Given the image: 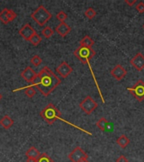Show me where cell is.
Masks as SVG:
<instances>
[{
	"mask_svg": "<svg viewBox=\"0 0 144 162\" xmlns=\"http://www.w3.org/2000/svg\"><path fill=\"white\" fill-rule=\"evenodd\" d=\"M136 10L139 12L140 14L144 13V3L143 2H140L137 4L136 6Z\"/></svg>",
	"mask_w": 144,
	"mask_h": 162,
	"instance_id": "cell-27",
	"label": "cell"
},
{
	"mask_svg": "<svg viewBox=\"0 0 144 162\" xmlns=\"http://www.w3.org/2000/svg\"><path fill=\"white\" fill-rule=\"evenodd\" d=\"M130 64L138 71H142L144 69V56L141 52H138L130 61Z\"/></svg>",
	"mask_w": 144,
	"mask_h": 162,
	"instance_id": "cell-10",
	"label": "cell"
},
{
	"mask_svg": "<svg viewBox=\"0 0 144 162\" xmlns=\"http://www.w3.org/2000/svg\"><path fill=\"white\" fill-rule=\"evenodd\" d=\"M116 143L118 144L119 146L121 147L122 149H126L127 145L130 143V139H128L126 135H121L118 139H116Z\"/></svg>",
	"mask_w": 144,
	"mask_h": 162,
	"instance_id": "cell-18",
	"label": "cell"
},
{
	"mask_svg": "<svg viewBox=\"0 0 144 162\" xmlns=\"http://www.w3.org/2000/svg\"><path fill=\"white\" fill-rule=\"evenodd\" d=\"M109 125V122L107 121V119L106 118H99V120L96 123V126L99 127V130L105 132L106 130V127Z\"/></svg>",
	"mask_w": 144,
	"mask_h": 162,
	"instance_id": "cell-19",
	"label": "cell"
},
{
	"mask_svg": "<svg viewBox=\"0 0 144 162\" xmlns=\"http://www.w3.org/2000/svg\"><path fill=\"white\" fill-rule=\"evenodd\" d=\"M62 80L55 74L49 67H44L32 82L44 96H48L60 84Z\"/></svg>",
	"mask_w": 144,
	"mask_h": 162,
	"instance_id": "cell-1",
	"label": "cell"
},
{
	"mask_svg": "<svg viewBox=\"0 0 144 162\" xmlns=\"http://www.w3.org/2000/svg\"><path fill=\"white\" fill-rule=\"evenodd\" d=\"M35 93H36V91H35V88H34L33 86L27 87V89L25 90V94H26V96L29 97V98H32L33 96H35Z\"/></svg>",
	"mask_w": 144,
	"mask_h": 162,
	"instance_id": "cell-25",
	"label": "cell"
},
{
	"mask_svg": "<svg viewBox=\"0 0 144 162\" xmlns=\"http://www.w3.org/2000/svg\"><path fill=\"white\" fill-rule=\"evenodd\" d=\"M19 33L26 41H30L32 36L36 34V31L30 24H26L22 28L19 30Z\"/></svg>",
	"mask_w": 144,
	"mask_h": 162,
	"instance_id": "cell-11",
	"label": "cell"
},
{
	"mask_svg": "<svg viewBox=\"0 0 144 162\" xmlns=\"http://www.w3.org/2000/svg\"><path fill=\"white\" fill-rule=\"evenodd\" d=\"M57 19L60 21V23L62 22H65V20L67 19V15L64 11H60V12H58V14H57Z\"/></svg>",
	"mask_w": 144,
	"mask_h": 162,
	"instance_id": "cell-26",
	"label": "cell"
},
{
	"mask_svg": "<svg viewBox=\"0 0 144 162\" xmlns=\"http://www.w3.org/2000/svg\"><path fill=\"white\" fill-rule=\"evenodd\" d=\"M127 90L139 102L144 100V82L142 80H138L132 87L127 88Z\"/></svg>",
	"mask_w": 144,
	"mask_h": 162,
	"instance_id": "cell-5",
	"label": "cell"
},
{
	"mask_svg": "<svg viewBox=\"0 0 144 162\" xmlns=\"http://www.w3.org/2000/svg\"><path fill=\"white\" fill-rule=\"evenodd\" d=\"M0 125L5 128V129H9L14 125V120L10 118L8 115H4L2 119L0 120Z\"/></svg>",
	"mask_w": 144,
	"mask_h": 162,
	"instance_id": "cell-15",
	"label": "cell"
},
{
	"mask_svg": "<svg viewBox=\"0 0 144 162\" xmlns=\"http://www.w3.org/2000/svg\"><path fill=\"white\" fill-rule=\"evenodd\" d=\"M124 2H125V3H126V4H127L128 6H130V7L133 6L135 3H137V1H136V0H133V1H129V0H125Z\"/></svg>",
	"mask_w": 144,
	"mask_h": 162,
	"instance_id": "cell-29",
	"label": "cell"
},
{
	"mask_svg": "<svg viewBox=\"0 0 144 162\" xmlns=\"http://www.w3.org/2000/svg\"><path fill=\"white\" fill-rule=\"evenodd\" d=\"M80 162H89V161H88V159H84L83 160H81Z\"/></svg>",
	"mask_w": 144,
	"mask_h": 162,
	"instance_id": "cell-31",
	"label": "cell"
},
{
	"mask_svg": "<svg viewBox=\"0 0 144 162\" xmlns=\"http://www.w3.org/2000/svg\"><path fill=\"white\" fill-rule=\"evenodd\" d=\"M37 162H54V160L51 159L46 153H42L37 159Z\"/></svg>",
	"mask_w": 144,
	"mask_h": 162,
	"instance_id": "cell-21",
	"label": "cell"
},
{
	"mask_svg": "<svg viewBox=\"0 0 144 162\" xmlns=\"http://www.w3.org/2000/svg\"><path fill=\"white\" fill-rule=\"evenodd\" d=\"M95 51L94 50L93 48H83V47H79L74 52V55L75 57H77L78 59L83 64H88L89 67H90V69L92 73V76H93V79L95 82L96 85H97V89L99 90V95H100V97L102 99L103 103H105V101H104V98H103L102 95H101V91H100V89H99V86L97 83V80L95 79V76H94V73L93 70L91 69V66H90V60L92 59L94 56H95Z\"/></svg>",
	"mask_w": 144,
	"mask_h": 162,
	"instance_id": "cell-2",
	"label": "cell"
},
{
	"mask_svg": "<svg viewBox=\"0 0 144 162\" xmlns=\"http://www.w3.org/2000/svg\"><path fill=\"white\" fill-rule=\"evenodd\" d=\"M21 77L24 80H26V82L32 83L35 79V77L37 75V73H35V71L33 70V69L30 67H26L25 69L21 72Z\"/></svg>",
	"mask_w": 144,
	"mask_h": 162,
	"instance_id": "cell-13",
	"label": "cell"
},
{
	"mask_svg": "<svg viewBox=\"0 0 144 162\" xmlns=\"http://www.w3.org/2000/svg\"><path fill=\"white\" fill-rule=\"evenodd\" d=\"M17 17V14L13 11L12 10H9V9H3L1 12H0V21L3 23L4 25L9 24L11 21H13L16 19Z\"/></svg>",
	"mask_w": 144,
	"mask_h": 162,
	"instance_id": "cell-8",
	"label": "cell"
},
{
	"mask_svg": "<svg viewBox=\"0 0 144 162\" xmlns=\"http://www.w3.org/2000/svg\"><path fill=\"white\" fill-rule=\"evenodd\" d=\"M96 11L94 10L93 8H89L88 10L84 12V15L86 16L88 19H93L96 16Z\"/></svg>",
	"mask_w": 144,
	"mask_h": 162,
	"instance_id": "cell-23",
	"label": "cell"
},
{
	"mask_svg": "<svg viewBox=\"0 0 144 162\" xmlns=\"http://www.w3.org/2000/svg\"><path fill=\"white\" fill-rule=\"evenodd\" d=\"M51 14L43 5L40 6L30 15L31 19L35 20L39 26H44L51 18Z\"/></svg>",
	"mask_w": 144,
	"mask_h": 162,
	"instance_id": "cell-4",
	"label": "cell"
},
{
	"mask_svg": "<svg viewBox=\"0 0 144 162\" xmlns=\"http://www.w3.org/2000/svg\"><path fill=\"white\" fill-rule=\"evenodd\" d=\"M110 74H111V76L113 78H115V80L121 81L126 76L127 71L121 64H117L116 66H115L110 70Z\"/></svg>",
	"mask_w": 144,
	"mask_h": 162,
	"instance_id": "cell-9",
	"label": "cell"
},
{
	"mask_svg": "<svg viewBox=\"0 0 144 162\" xmlns=\"http://www.w3.org/2000/svg\"><path fill=\"white\" fill-rule=\"evenodd\" d=\"M80 47H83V48H92V47L94 44V41L91 38L89 35H85L79 42Z\"/></svg>",
	"mask_w": 144,
	"mask_h": 162,
	"instance_id": "cell-17",
	"label": "cell"
},
{
	"mask_svg": "<svg viewBox=\"0 0 144 162\" xmlns=\"http://www.w3.org/2000/svg\"><path fill=\"white\" fill-rule=\"evenodd\" d=\"M40 115L46 123L51 125L58 119H61L62 113L56 106L53 105L52 103H50L42 109Z\"/></svg>",
	"mask_w": 144,
	"mask_h": 162,
	"instance_id": "cell-3",
	"label": "cell"
},
{
	"mask_svg": "<svg viewBox=\"0 0 144 162\" xmlns=\"http://www.w3.org/2000/svg\"><path fill=\"white\" fill-rule=\"evenodd\" d=\"M79 107L87 115H90L98 107V103L90 95H88L85 97V99H83V101L80 102Z\"/></svg>",
	"mask_w": 144,
	"mask_h": 162,
	"instance_id": "cell-6",
	"label": "cell"
},
{
	"mask_svg": "<svg viewBox=\"0 0 144 162\" xmlns=\"http://www.w3.org/2000/svg\"><path fill=\"white\" fill-rule=\"evenodd\" d=\"M73 68L71 67L69 64H67L66 61H63L62 63H61V64L57 68V73L58 74H60V76L62 78H67L70 75L72 72H73Z\"/></svg>",
	"mask_w": 144,
	"mask_h": 162,
	"instance_id": "cell-12",
	"label": "cell"
},
{
	"mask_svg": "<svg viewBox=\"0 0 144 162\" xmlns=\"http://www.w3.org/2000/svg\"><path fill=\"white\" fill-rule=\"evenodd\" d=\"M115 162H128V160L126 159V157L124 156H120L117 158V160H115Z\"/></svg>",
	"mask_w": 144,
	"mask_h": 162,
	"instance_id": "cell-28",
	"label": "cell"
},
{
	"mask_svg": "<svg viewBox=\"0 0 144 162\" xmlns=\"http://www.w3.org/2000/svg\"><path fill=\"white\" fill-rule=\"evenodd\" d=\"M2 99H3V95H2V94L0 93V101H1Z\"/></svg>",
	"mask_w": 144,
	"mask_h": 162,
	"instance_id": "cell-32",
	"label": "cell"
},
{
	"mask_svg": "<svg viewBox=\"0 0 144 162\" xmlns=\"http://www.w3.org/2000/svg\"><path fill=\"white\" fill-rule=\"evenodd\" d=\"M42 63V59L41 57H39L38 55H35V56H33L31 57V59H30V64H33L34 66L35 67H38L40 66Z\"/></svg>",
	"mask_w": 144,
	"mask_h": 162,
	"instance_id": "cell-24",
	"label": "cell"
},
{
	"mask_svg": "<svg viewBox=\"0 0 144 162\" xmlns=\"http://www.w3.org/2000/svg\"><path fill=\"white\" fill-rule=\"evenodd\" d=\"M26 156L27 158L37 160L41 156V153L35 147H30L26 152Z\"/></svg>",
	"mask_w": 144,
	"mask_h": 162,
	"instance_id": "cell-16",
	"label": "cell"
},
{
	"mask_svg": "<svg viewBox=\"0 0 144 162\" xmlns=\"http://www.w3.org/2000/svg\"><path fill=\"white\" fill-rule=\"evenodd\" d=\"M42 37L36 33L35 35H34L32 36L29 41L32 45H33V46H35V47H36V46H38V45L42 42Z\"/></svg>",
	"mask_w": 144,
	"mask_h": 162,
	"instance_id": "cell-22",
	"label": "cell"
},
{
	"mask_svg": "<svg viewBox=\"0 0 144 162\" xmlns=\"http://www.w3.org/2000/svg\"><path fill=\"white\" fill-rule=\"evenodd\" d=\"M142 28H143V30H144V24H143V25H142Z\"/></svg>",
	"mask_w": 144,
	"mask_h": 162,
	"instance_id": "cell-33",
	"label": "cell"
},
{
	"mask_svg": "<svg viewBox=\"0 0 144 162\" xmlns=\"http://www.w3.org/2000/svg\"><path fill=\"white\" fill-rule=\"evenodd\" d=\"M68 159L72 162H80L84 159H88L89 156L84 152L81 147L78 146L68 155Z\"/></svg>",
	"mask_w": 144,
	"mask_h": 162,
	"instance_id": "cell-7",
	"label": "cell"
},
{
	"mask_svg": "<svg viewBox=\"0 0 144 162\" xmlns=\"http://www.w3.org/2000/svg\"><path fill=\"white\" fill-rule=\"evenodd\" d=\"M26 162H37V160L35 159H30V158H27Z\"/></svg>",
	"mask_w": 144,
	"mask_h": 162,
	"instance_id": "cell-30",
	"label": "cell"
},
{
	"mask_svg": "<svg viewBox=\"0 0 144 162\" xmlns=\"http://www.w3.org/2000/svg\"><path fill=\"white\" fill-rule=\"evenodd\" d=\"M71 30H72V29H71L70 26L67 25V23L62 22L56 27V30H55V31H56V32H57L60 36L65 37V36H67V35L70 33Z\"/></svg>",
	"mask_w": 144,
	"mask_h": 162,
	"instance_id": "cell-14",
	"label": "cell"
},
{
	"mask_svg": "<svg viewBox=\"0 0 144 162\" xmlns=\"http://www.w3.org/2000/svg\"><path fill=\"white\" fill-rule=\"evenodd\" d=\"M42 34L45 38L49 39L51 38V36L53 35V34H54V31H53L50 26H46V27H45V28L42 30Z\"/></svg>",
	"mask_w": 144,
	"mask_h": 162,
	"instance_id": "cell-20",
	"label": "cell"
}]
</instances>
